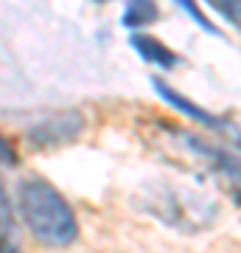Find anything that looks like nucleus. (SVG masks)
<instances>
[{
	"label": "nucleus",
	"mask_w": 241,
	"mask_h": 253,
	"mask_svg": "<svg viewBox=\"0 0 241 253\" xmlns=\"http://www.w3.org/2000/svg\"><path fill=\"white\" fill-rule=\"evenodd\" d=\"M20 217L36 242L51 248H68L79 239V219L73 206L48 180L31 177L17 189Z\"/></svg>",
	"instance_id": "1"
},
{
	"label": "nucleus",
	"mask_w": 241,
	"mask_h": 253,
	"mask_svg": "<svg viewBox=\"0 0 241 253\" xmlns=\"http://www.w3.org/2000/svg\"><path fill=\"white\" fill-rule=\"evenodd\" d=\"M160 20V9L154 0H126L124 14H121V26L129 31H140V28L152 26Z\"/></svg>",
	"instance_id": "6"
},
{
	"label": "nucleus",
	"mask_w": 241,
	"mask_h": 253,
	"mask_svg": "<svg viewBox=\"0 0 241 253\" xmlns=\"http://www.w3.org/2000/svg\"><path fill=\"white\" fill-rule=\"evenodd\" d=\"M202 3H207L219 17L227 20V23L241 34V0H202Z\"/></svg>",
	"instance_id": "8"
},
{
	"label": "nucleus",
	"mask_w": 241,
	"mask_h": 253,
	"mask_svg": "<svg viewBox=\"0 0 241 253\" xmlns=\"http://www.w3.org/2000/svg\"><path fill=\"white\" fill-rule=\"evenodd\" d=\"M0 163H6V166H17V152L11 149V144L3 135H0Z\"/></svg>",
	"instance_id": "10"
},
{
	"label": "nucleus",
	"mask_w": 241,
	"mask_h": 253,
	"mask_svg": "<svg viewBox=\"0 0 241 253\" xmlns=\"http://www.w3.org/2000/svg\"><path fill=\"white\" fill-rule=\"evenodd\" d=\"M152 84H154V90L160 93V99L163 101H169L174 110H179L182 116H188L191 121H197V124H202V126H207V129H224V121L219 116H213V113H207V110H202L199 104H194L191 99H185L182 93H177L174 87H169L166 82H160V79H152Z\"/></svg>",
	"instance_id": "4"
},
{
	"label": "nucleus",
	"mask_w": 241,
	"mask_h": 253,
	"mask_svg": "<svg viewBox=\"0 0 241 253\" xmlns=\"http://www.w3.org/2000/svg\"><path fill=\"white\" fill-rule=\"evenodd\" d=\"M93 3H107V0H93Z\"/></svg>",
	"instance_id": "12"
},
{
	"label": "nucleus",
	"mask_w": 241,
	"mask_h": 253,
	"mask_svg": "<svg viewBox=\"0 0 241 253\" xmlns=\"http://www.w3.org/2000/svg\"><path fill=\"white\" fill-rule=\"evenodd\" d=\"M84 116L79 110H51L42 116H34L26 124V141L34 149H56V146L73 144L84 132Z\"/></svg>",
	"instance_id": "3"
},
{
	"label": "nucleus",
	"mask_w": 241,
	"mask_h": 253,
	"mask_svg": "<svg viewBox=\"0 0 241 253\" xmlns=\"http://www.w3.org/2000/svg\"><path fill=\"white\" fill-rule=\"evenodd\" d=\"M236 141L241 144V118H239V129H236Z\"/></svg>",
	"instance_id": "11"
},
{
	"label": "nucleus",
	"mask_w": 241,
	"mask_h": 253,
	"mask_svg": "<svg viewBox=\"0 0 241 253\" xmlns=\"http://www.w3.org/2000/svg\"><path fill=\"white\" fill-rule=\"evenodd\" d=\"M132 48L146 59L149 65H157L160 71H171L179 65V56L171 51L166 42H160L157 37H149V34H132Z\"/></svg>",
	"instance_id": "5"
},
{
	"label": "nucleus",
	"mask_w": 241,
	"mask_h": 253,
	"mask_svg": "<svg viewBox=\"0 0 241 253\" xmlns=\"http://www.w3.org/2000/svg\"><path fill=\"white\" fill-rule=\"evenodd\" d=\"M138 203L143 211L177 231H207L219 217V206L213 200L185 186H149Z\"/></svg>",
	"instance_id": "2"
},
{
	"label": "nucleus",
	"mask_w": 241,
	"mask_h": 253,
	"mask_svg": "<svg viewBox=\"0 0 241 253\" xmlns=\"http://www.w3.org/2000/svg\"><path fill=\"white\" fill-rule=\"evenodd\" d=\"M17 248V225H14V211H11L9 194L0 183V251H14Z\"/></svg>",
	"instance_id": "7"
},
{
	"label": "nucleus",
	"mask_w": 241,
	"mask_h": 253,
	"mask_svg": "<svg viewBox=\"0 0 241 253\" xmlns=\"http://www.w3.org/2000/svg\"><path fill=\"white\" fill-rule=\"evenodd\" d=\"M177 6H179L182 11H185L188 17L194 20V23H197V26L202 28V31H207V34H219V28H216L213 23H210V20L205 17V11L199 9L197 0H177Z\"/></svg>",
	"instance_id": "9"
}]
</instances>
